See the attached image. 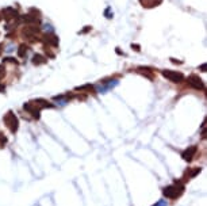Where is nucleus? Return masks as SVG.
<instances>
[{
    "label": "nucleus",
    "mask_w": 207,
    "mask_h": 206,
    "mask_svg": "<svg viewBox=\"0 0 207 206\" xmlns=\"http://www.w3.org/2000/svg\"><path fill=\"white\" fill-rule=\"evenodd\" d=\"M46 41H48L49 43H52L53 46L58 45V38L56 35H46Z\"/></svg>",
    "instance_id": "nucleus-13"
},
{
    "label": "nucleus",
    "mask_w": 207,
    "mask_h": 206,
    "mask_svg": "<svg viewBox=\"0 0 207 206\" xmlns=\"http://www.w3.org/2000/svg\"><path fill=\"white\" fill-rule=\"evenodd\" d=\"M45 62H46V58L41 54H35L33 57V64L34 65H42V64H45Z\"/></svg>",
    "instance_id": "nucleus-11"
},
{
    "label": "nucleus",
    "mask_w": 207,
    "mask_h": 206,
    "mask_svg": "<svg viewBox=\"0 0 207 206\" xmlns=\"http://www.w3.org/2000/svg\"><path fill=\"white\" fill-rule=\"evenodd\" d=\"M0 20H2V14H0Z\"/></svg>",
    "instance_id": "nucleus-21"
},
{
    "label": "nucleus",
    "mask_w": 207,
    "mask_h": 206,
    "mask_svg": "<svg viewBox=\"0 0 207 206\" xmlns=\"http://www.w3.org/2000/svg\"><path fill=\"white\" fill-rule=\"evenodd\" d=\"M156 206H165V204H164V202H160V204L156 205Z\"/></svg>",
    "instance_id": "nucleus-20"
},
{
    "label": "nucleus",
    "mask_w": 207,
    "mask_h": 206,
    "mask_svg": "<svg viewBox=\"0 0 207 206\" xmlns=\"http://www.w3.org/2000/svg\"><path fill=\"white\" fill-rule=\"evenodd\" d=\"M2 17H4L5 20H11V19H14V18L18 17V12H16V10H15V8L7 7V8H4V10H3Z\"/></svg>",
    "instance_id": "nucleus-6"
},
{
    "label": "nucleus",
    "mask_w": 207,
    "mask_h": 206,
    "mask_svg": "<svg viewBox=\"0 0 207 206\" xmlns=\"http://www.w3.org/2000/svg\"><path fill=\"white\" fill-rule=\"evenodd\" d=\"M162 76L167 77L168 80H171L172 83H181L184 80V75L177 71H162Z\"/></svg>",
    "instance_id": "nucleus-3"
},
{
    "label": "nucleus",
    "mask_w": 207,
    "mask_h": 206,
    "mask_svg": "<svg viewBox=\"0 0 207 206\" xmlns=\"http://www.w3.org/2000/svg\"><path fill=\"white\" fill-rule=\"evenodd\" d=\"M171 61L173 62V64H181V61H177V60H175V58H171Z\"/></svg>",
    "instance_id": "nucleus-18"
},
{
    "label": "nucleus",
    "mask_w": 207,
    "mask_h": 206,
    "mask_svg": "<svg viewBox=\"0 0 207 206\" xmlns=\"http://www.w3.org/2000/svg\"><path fill=\"white\" fill-rule=\"evenodd\" d=\"M4 123L7 125V127L10 129L11 133H16L18 132V127H19V121H18L16 115L12 113V111H8V113L4 115Z\"/></svg>",
    "instance_id": "nucleus-2"
},
{
    "label": "nucleus",
    "mask_w": 207,
    "mask_h": 206,
    "mask_svg": "<svg viewBox=\"0 0 207 206\" xmlns=\"http://www.w3.org/2000/svg\"><path fill=\"white\" fill-rule=\"evenodd\" d=\"M27 46L24 45V43H22V45L18 48V56H19L20 58H23V57H26V54H27Z\"/></svg>",
    "instance_id": "nucleus-12"
},
{
    "label": "nucleus",
    "mask_w": 207,
    "mask_h": 206,
    "mask_svg": "<svg viewBox=\"0 0 207 206\" xmlns=\"http://www.w3.org/2000/svg\"><path fill=\"white\" fill-rule=\"evenodd\" d=\"M202 171V168L200 167H194V168H191V170H187L186 171V176H188V178H195L198 174Z\"/></svg>",
    "instance_id": "nucleus-10"
},
{
    "label": "nucleus",
    "mask_w": 207,
    "mask_h": 206,
    "mask_svg": "<svg viewBox=\"0 0 207 206\" xmlns=\"http://www.w3.org/2000/svg\"><path fill=\"white\" fill-rule=\"evenodd\" d=\"M131 48H133V49H134V50H136V52H140V50H141L140 45H134V43H133V45H131Z\"/></svg>",
    "instance_id": "nucleus-16"
},
{
    "label": "nucleus",
    "mask_w": 207,
    "mask_h": 206,
    "mask_svg": "<svg viewBox=\"0 0 207 206\" xmlns=\"http://www.w3.org/2000/svg\"><path fill=\"white\" fill-rule=\"evenodd\" d=\"M184 191V186L181 185L180 180H176V185L173 186H167L162 190V194L169 199H176L177 197H180Z\"/></svg>",
    "instance_id": "nucleus-1"
},
{
    "label": "nucleus",
    "mask_w": 207,
    "mask_h": 206,
    "mask_svg": "<svg viewBox=\"0 0 207 206\" xmlns=\"http://www.w3.org/2000/svg\"><path fill=\"white\" fill-rule=\"evenodd\" d=\"M200 71H202V72H206V64L200 65Z\"/></svg>",
    "instance_id": "nucleus-17"
},
{
    "label": "nucleus",
    "mask_w": 207,
    "mask_h": 206,
    "mask_svg": "<svg viewBox=\"0 0 207 206\" xmlns=\"http://www.w3.org/2000/svg\"><path fill=\"white\" fill-rule=\"evenodd\" d=\"M23 109L27 111V113H30L31 115H33L35 120H38V118H39V110H38V109H37L31 102H30V103H26V105L23 106Z\"/></svg>",
    "instance_id": "nucleus-7"
},
{
    "label": "nucleus",
    "mask_w": 207,
    "mask_h": 206,
    "mask_svg": "<svg viewBox=\"0 0 207 206\" xmlns=\"http://www.w3.org/2000/svg\"><path fill=\"white\" fill-rule=\"evenodd\" d=\"M4 90H5V86H4V84H0V92L4 91Z\"/></svg>",
    "instance_id": "nucleus-19"
},
{
    "label": "nucleus",
    "mask_w": 207,
    "mask_h": 206,
    "mask_svg": "<svg viewBox=\"0 0 207 206\" xmlns=\"http://www.w3.org/2000/svg\"><path fill=\"white\" fill-rule=\"evenodd\" d=\"M4 67H3V65H0V77H3L4 76Z\"/></svg>",
    "instance_id": "nucleus-15"
},
{
    "label": "nucleus",
    "mask_w": 207,
    "mask_h": 206,
    "mask_svg": "<svg viewBox=\"0 0 207 206\" xmlns=\"http://www.w3.org/2000/svg\"><path fill=\"white\" fill-rule=\"evenodd\" d=\"M188 84H190L192 88L195 90H205V83H203V80L200 79L199 76H196V75H191V76H188L187 79Z\"/></svg>",
    "instance_id": "nucleus-4"
},
{
    "label": "nucleus",
    "mask_w": 207,
    "mask_h": 206,
    "mask_svg": "<svg viewBox=\"0 0 207 206\" xmlns=\"http://www.w3.org/2000/svg\"><path fill=\"white\" fill-rule=\"evenodd\" d=\"M34 106H35L38 110H41V109H48V107H53V105L52 103H49L48 101H45V99H35V101H33L31 102Z\"/></svg>",
    "instance_id": "nucleus-8"
},
{
    "label": "nucleus",
    "mask_w": 207,
    "mask_h": 206,
    "mask_svg": "<svg viewBox=\"0 0 207 206\" xmlns=\"http://www.w3.org/2000/svg\"><path fill=\"white\" fill-rule=\"evenodd\" d=\"M77 91H84V90H88V91H93V87L91 84H87V86H83V87H77Z\"/></svg>",
    "instance_id": "nucleus-14"
},
{
    "label": "nucleus",
    "mask_w": 207,
    "mask_h": 206,
    "mask_svg": "<svg viewBox=\"0 0 207 206\" xmlns=\"http://www.w3.org/2000/svg\"><path fill=\"white\" fill-rule=\"evenodd\" d=\"M140 2H141V4H142L143 7L150 8V7H156V6H158L162 0H140Z\"/></svg>",
    "instance_id": "nucleus-9"
},
{
    "label": "nucleus",
    "mask_w": 207,
    "mask_h": 206,
    "mask_svg": "<svg viewBox=\"0 0 207 206\" xmlns=\"http://www.w3.org/2000/svg\"><path fill=\"white\" fill-rule=\"evenodd\" d=\"M196 152H198V148L195 145L190 146V148L186 149V151L181 153V157H183V160H186V161H191L194 159V156L196 155Z\"/></svg>",
    "instance_id": "nucleus-5"
}]
</instances>
